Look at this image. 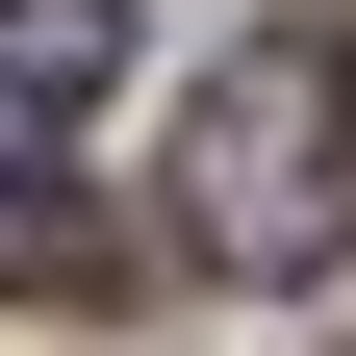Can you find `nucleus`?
Listing matches in <instances>:
<instances>
[{
  "label": "nucleus",
  "instance_id": "obj_3",
  "mask_svg": "<svg viewBox=\"0 0 356 356\" xmlns=\"http://www.w3.org/2000/svg\"><path fill=\"white\" fill-rule=\"evenodd\" d=\"M102 280H127V229L76 204L51 153H0V305H102Z\"/></svg>",
  "mask_w": 356,
  "mask_h": 356
},
{
  "label": "nucleus",
  "instance_id": "obj_1",
  "mask_svg": "<svg viewBox=\"0 0 356 356\" xmlns=\"http://www.w3.org/2000/svg\"><path fill=\"white\" fill-rule=\"evenodd\" d=\"M178 254L229 280H331L356 254V76L331 51H229L204 127H178Z\"/></svg>",
  "mask_w": 356,
  "mask_h": 356
},
{
  "label": "nucleus",
  "instance_id": "obj_2",
  "mask_svg": "<svg viewBox=\"0 0 356 356\" xmlns=\"http://www.w3.org/2000/svg\"><path fill=\"white\" fill-rule=\"evenodd\" d=\"M102 76H127V0H0V153H51Z\"/></svg>",
  "mask_w": 356,
  "mask_h": 356
}]
</instances>
